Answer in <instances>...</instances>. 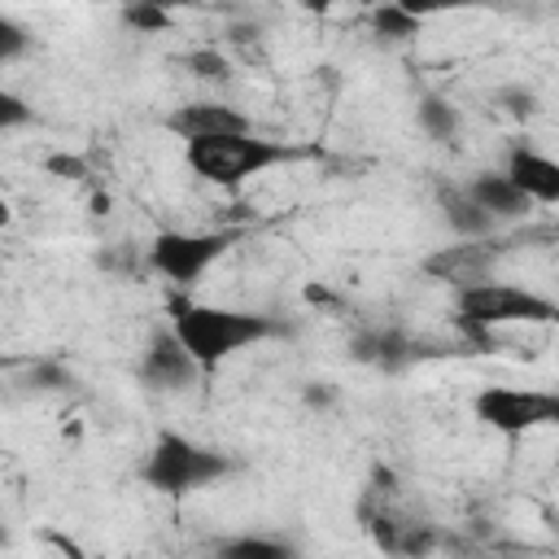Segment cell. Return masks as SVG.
I'll use <instances>...</instances> for the list:
<instances>
[{
	"label": "cell",
	"instance_id": "cell-20",
	"mask_svg": "<svg viewBox=\"0 0 559 559\" xmlns=\"http://www.w3.org/2000/svg\"><path fill=\"white\" fill-rule=\"evenodd\" d=\"M188 66H197L201 79H223V74H227V61H223L218 52H192Z\"/></svg>",
	"mask_w": 559,
	"mask_h": 559
},
{
	"label": "cell",
	"instance_id": "cell-9",
	"mask_svg": "<svg viewBox=\"0 0 559 559\" xmlns=\"http://www.w3.org/2000/svg\"><path fill=\"white\" fill-rule=\"evenodd\" d=\"M166 127H170L175 135L192 140V135L249 131V118H245L240 109H231V105H218V100H192V105H179V109L166 118Z\"/></svg>",
	"mask_w": 559,
	"mask_h": 559
},
{
	"label": "cell",
	"instance_id": "cell-25",
	"mask_svg": "<svg viewBox=\"0 0 559 559\" xmlns=\"http://www.w3.org/2000/svg\"><path fill=\"white\" fill-rule=\"evenodd\" d=\"M293 4H297V9H306V13H328L336 0H293Z\"/></svg>",
	"mask_w": 559,
	"mask_h": 559
},
{
	"label": "cell",
	"instance_id": "cell-4",
	"mask_svg": "<svg viewBox=\"0 0 559 559\" xmlns=\"http://www.w3.org/2000/svg\"><path fill=\"white\" fill-rule=\"evenodd\" d=\"M459 314L480 323V328H507V323H559V301L520 288V284H463L459 288Z\"/></svg>",
	"mask_w": 559,
	"mask_h": 559
},
{
	"label": "cell",
	"instance_id": "cell-8",
	"mask_svg": "<svg viewBox=\"0 0 559 559\" xmlns=\"http://www.w3.org/2000/svg\"><path fill=\"white\" fill-rule=\"evenodd\" d=\"M507 175L515 179V188H524V197L533 205H559V162L555 157L520 144L507 157Z\"/></svg>",
	"mask_w": 559,
	"mask_h": 559
},
{
	"label": "cell",
	"instance_id": "cell-3",
	"mask_svg": "<svg viewBox=\"0 0 559 559\" xmlns=\"http://www.w3.org/2000/svg\"><path fill=\"white\" fill-rule=\"evenodd\" d=\"M236 472V459L214 450V445H201L192 437H179V432H162L140 467V480L166 498H183L192 489H205L223 476Z\"/></svg>",
	"mask_w": 559,
	"mask_h": 559
},
{
	"label": "cell",
	"instance_id": "cell-21",
	"mask_svg": "<svg viewBox=\"0 0 559 559\" xmlns=\"http://www.w3.org/2000/svg\"><path fill=\"white\" fill-rule=\"evenodd\" d=\"M301 402H306V406H314V411H323V406H332V402H336V389H332V384H323V380H314V384H306V389H301Z\"/></svg>",
	"mask_w": 559,
	"mask_h": 559
},
{
	"label": "cell",
	"instance_id": "cell-13",
	"mask_svg": "<svg viewBox=\"0 0 559 559\" xmlns=\"http://www.w3.org/2000/svg\"><path fill=\"white\" fill-rule=\"evenodd\" d=\"M415 118H419V131L428 135V140H437V144H450L454 135H459V109L450 105V100H441V96H419V105H415Z\"/></svg>",
	"mask_w": 559,
	"mask_h": 559
},
{
	"label": "cell",
	"instance_id": "cell-14",
	"mask_svg": "<svg viewBox=\"0 0 559 559\" xmlns=\"http://www.w3.org/2000/svg\"><path fill=\"white\" fill-rule=\"evenodd\" d=\"M371 26H376V35H384V39H411L424 22H419L415 13H406V9H397V4H376Z\"/></svg>",
	"mask_w": 559,
	"mask_h": 559
},
{
	"label": "cell",
	"instance_id": "cell-19",
	"mask_svg": "<svg viewBox=\"0 0 559 559\" xmlns=\"http://www.w3.org/2000/svg\"><path fill=\"white\" fill-rule=\"evenodd\" d=\"M26 44H31L26 31H22L13 17H4V22H0V61H17V57L26 52Z\"/></svg>",
	"mask_w": 559,
	"mask_h": 559
},
{
	"label": "cell",
	"instance_id": "cell-23",
	"mask_svg": "<svg viewBox=\"0 0 559 559\" xmlns=\"http://www.w3.org/2000/svg\"><path fill=\"white\" fill-rule=\"evenodd\" d=\"M507 100H511V114H515V118L533 114V96H528V92H507Z\"/></svg>",
	"mask_w": 559,
	"mask_h": 559
},
{
	"label": "cell",
	"instance_id": "cell-2",
	"mask_svg": "<svg viewBox=\"0 0 559 559\" xmlns=\"http://www.w3.org/2000/svg\"><path fill=\"white\" fill-rule=\"evenodd\" d=\"M293 157H301V148H288L280 140H266L253 127L249 131H223V135H192V140H183L188 170L197 179L214 183V188H227V192L245 188L262 170H271L280 162H293Z\"/></svg>",
	"mask_w": 559,
	"mask_h": 559
},
{
	"label": "cell",
	"instance_id": "cell-5",
	"mask_svg": "<svg viewBox=\"0 0 559 559\" xmlns=\"http://www.w3.org/2000/svg\"><path fill=\"white\" fill-rule=\"evenodd\" d=\"M240 240L236 227H223V231H157L153 245H148V266L170 280L175 288H188L197 284L231 245Z\"/></svg>",
	"mask_w": 559,
	"mask_h": 559
},
{
	"label": "cell",
	"instance_id": "cell-17",
	"mask_svg": "<svg viewBox=\"0 0 559 559\" xmlns=\"http://www.w3.org/2000/svg\"><path fill=\"white\" fill-rule=\"evenodd\" d=\"M362 4H397V9H406V13H415L419 22L424 17H437V13H450V9H472L476 0H362Z\"/></svg>",
	"mask_w": 559,
	"mask_h": 559
},
{
	"label": "cell",
	"instance_id": "cell-1",
	"mask_svg": "<svg viewBox=\"0 0 559 559\" xmlns=\"http://www.w3.org/2000/svg\"><path fill=\"white\" fill-rule=\"evenodd\" d=\"M170 310V328L175 336L188 345V354L201 362V371L223 367L231 354L275 336V319L253 314V310H231V306H205V301H188L183 293H175L166 301Z\"/></svg>",
	"mask_w": 559,
	"mask_h": 559
},
{
	"label": "cell",
	"instance_id": "cell-24",
	"mask_svg": "<svg viewBox=\"0 0 559 559\" xmlns=\"http://www.w3.org/2000/svg\"><path fill=\"white\" fill-rule=\"evenodd\" d=\"M127 4H157V9H179V4H188V0H118V9H127Z\"/></svg>",
	"mask_w": 559,
	"mask_h": 559
},
{
	"label": "cell",
	"instance_id": "cell-22",
	"mask_svg": "<svg viewBox=\"0 0 559 559\" xmlns=\"http://www.w3.org/2000/svg\"><path fill=\"white\" fill-rule=\"evenodd\" d=\"M48 170H57L61 179H79L87 166H83V157H66V153H61V157H48Z\"/></svg>",
	"mask_w": 559,
	"mask_h": 559
},
{
	"label": "cell",
	"instance_id": "cell-10",
	"mask_svg": "<svg viewBox=\"0 0 559 559\" xmlns=\"http://www.w3.org/2000/svg\"><path fill=\"white\" fill-rule=\"evenodd\" d=\"M354 358L367 367H380V371H402L419 358V345L397 328H376V332H362L354 341Z\"/></svg>",
	"mask_w": 559,
	"mask_h": 559
},
{
	"label": "cell",
	"instance_id": "cell-6",
	"mask_svg": "<svg viewBox=\"0 0 559 559\" xmlns=\"http://www.w3.org/2000/svg\"><path fill=\"white\" fill-rule=\"evenodd\" d=\"M476 419L502 437H524L542 424H555V402L550 393H537V389H507V384H489L476 393L472 402Z\"/></svg>",
	"mask_w": 559,
	"mask_h": 559
},
{
	"label": "cell",
	"instance_id": "cell-26",
	"mask_svg": "<svg viewBox=\"0 0 559 559\" xmlns=\"http://www.w3.org/2000/svg\"><path fill=\"white\" fill-rule=\"evenodd\" d=\"M550 402H555V424H559V380H555V389H550Z\"/></svg>",
	"mask_w": 559,
	"mask_h": 559
},
{
	"label": "cell",
	"instance_id": "cell-11",
	"mask_svg": "<svg viewBox=\"0 0 559 559\" xmlns=\"http://www.w3.org/2000/svg\"><path fill=\"white\" fill-rule=\"evenodd\" d=\"M467 192L502 223V218H524L528 214V197H524V188H515V179L507 175V170H480V175H472L467 179Z\"/></svg>",
	"mask_w": 559,
	"mask_h": 559
},
{
	"label": "cell",
	"instance_id": "cell-18",
	"mask_svg": "<svg viewBox=\"0 0 559 559\" xmlns=\"http://www.w3.org/2000/svg\"><path fill=\"white\" fill-rule=\"evenodd\" d=\"M35 118V109H26V100L22 96H13V92H0V127L4 131H17V127H26Z\"/></svg>",
	"mask_w": 559,
	"mask_h": 559
},
{
	"label": "cell",
	"instance_id": "cell-7",
	"mask_svg": "<svg viewBox=\"0 0 559 559\" xmlns=\"http://www.w3.org/2000/svg\"><path fill=\"white\" fill-rule=\"evenodd\" d=\"M197 371H201V362L188 354V345L175 336V328H170V332H157V336L148 341L144 358H140V380H144L148 389H157V393H179V389H188V384L197 380Z\"/></svg>",
	"mask_w": 559,
	"mask_h": 559
},
{
	"label": "cell",
	"instance_id": "cell-12",
	"mask_svg": "<svg viewBox=\"0 0 559 559\" xmlns=\"http://www.w3.org/2000/svg\"><path fill=\"white\" fill-rule=\"evenodd\" d=\"M437 205H441V218L454 236H489L498 227V218L467 192V188H441L437 192Z\"/></svg>",
	"mask_w": 559,
	"mask_h": 559
},
{
	"label": "cell",
	"instance_id": "cell-15",
	"mask_svg": "<svg viewBox=\"0 0 559 559\" xmlns=\"http://www.w3.org/2000/svg\"><path fill=\"white\" fill-rule=\"evenodd\" d=\"M218 550L231 555V559H284L288 555V546L280 537H231Z\"/></svg>",
	"mask_w": 559,
	"mask_h": 559
},
{
	"label": "cell",
	"instance_id": "cell-16",
	"mask_svg": "<svg viewBox=\"0 0 559 559\" xmlns=\"http://www.w3.org/2000/svg\"><path fill=\"white\" fill-rule=\"evenodd\" d=\"M122 22H127L131 31L153 35V31H166V26H170V9H157V4H127V9H122Z\"/></svg>",
	"mask_w": 559,
	"mask_h": 559
}]
</instances>
